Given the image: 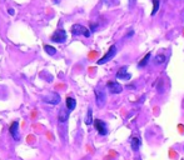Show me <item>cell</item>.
Instances as JSON below:
<instances>
[{"label": "cell", "instance_id": "8", "mask_svg": "<svg viewBox=\"0 0 184 160\" xmlns=\"http://www.w3.org/2000/svg\"><path fill=\"white\" fill-rule=\"evenodd\" d=\"M9 133H10V135L13 137V139L14 140H20V133H19V121H13L11 124H10V128H9Z\"/></svg>", "mask_w": 184, "mask_h": 160}, {"label": "cell", "instance_id": "13", "mask_svg": "<svg viewBox=\"0 0 184 160\" xmlns=\"http://www.w3.org/2000/svg\"><path fill=\"white\" fill-rule=\"evenodd\" d=\"M165 59H167V56H165L164 54H158V55L154 58V64H155V65L164 64V63H165Z\"/></svg>", "mask_w": 184, "mask_h": 160}, {"label": "cell", "instance_id": "15", "mask_svg": "<svg viewBox=\"0 0 184 160\" xmlns=\"http://www.w3.org/2000/svg\"><path fill=\"white\" fill-rule=\"evenodd\" d=\"M139 147H140V140H139L138 138H133V139H132V149H133L134 152H137V150L139 149Z\"/></svg>", "mask_w": 184, "mask_h": 160}, {"label": "cell", "instance_id": "1", "mask_svg": "<svg viewBox=\"0 0 184 160\" xmlns=\"http://www.w3.org/2000/svg\"><path fill=\"white\" fill-rule=\"evenodd\" d=\"M70 30H72V34L74 36H79V35H84L85 38L90 36V29H88V28H85L80 24H74Z\"/></svg>", "mask_w": 184, "mask_h": 160}, {"label": "cell", "instance_id": "20", "mask_svg": "<svg viewBox=\"0 0 184 160\" xmlns=\"http://www.w3.org/2000/svg\"><path fill=\"white\" fill-rule=\"evenodd\" d=\"M83 160H87V158H85V159H83Z\"/></svg>", "mask_w": 184, "mask_h": 160}, {"label": "cell", "instance_id": "14", "mask_svg": "<svg viewBox=\"0 0 184 160\" xmlns=\"http://www.w3.org/2000/svg\"><path fill=\"white\" fill-rule=\"evenodd\" d=\"M85 124L87 125L94 124V120H93V110L90 108L88 109V113H87V116H85Z\"/></svg>", "mask_w": 184, "mask_h": 160}, {"label": "cell", "instance_id": "3", "mask_svg": "<svg viewBox=\"0 0 184 160\" xmlns=\"http://www.w3.org/2000/svg\"><path fill=\"white\" fill-rule=\"evenodd\" d=\"M94 94H95V103H96V105H98L99 108L104 106L105 100H106L105 91H104V90H101V89H99V88H96V89L94 90Z\"/></svg>", "mask_w": 184, "mask_h": 160}, {"label": "cell", "instance_id": "7", "mask_svg": "<svg viewBox=\"0 0 184 160\" xmlns=\"http://www.w3.org/2000/svg\"><path fill=\"white\" fill-rule=\"evenodd\" d=\"M106 88H108V90H109L111 94H119V93L123 91V86H122L118 81H114V80L108 81Z\"/></svg>", "mask_w": 184, "mask_h": 160}, {"label": "cell", "instance_id": "11", "mask_svg": "<svg viewBox=\"0 0 184 160\" xmlns=\"http://www.w3.org/2000/svg\"><path fill=\"white\" fill-rule=\"evenodd\" d=\"M65 104H67L68 110L72 111V110H74L75 106H77V100H75L74 98H72V96H68V98L65 99Z\"/></svg>", "mask_w": 184, "mask_h": 160}, {"label": "cell", "instance_id": "17", "mask_svg": "<svg viewBox=\"0 0 184 160\" xmlns=\"http://www.w3.org/2000/svg\"><path fill=\"white\" fill-rule=\"evenodd\" d=\"M158 9H159V0H153V10H152L150 15H152V16L155 15L157 11H158Z\"/></svg>", "mask_w": 184, "mask_h": 160}, {"label": "cell", "instance_id": "9", "mask_svg": "<svg viewBox=\"0 0 184 160\" xmlns=\"http://www.w3.org/2000/svg\"><path fill=\"white\" fill-rule=\"evenodd\" d=\"M116 78L120 79V80H130L132 74L128 73V68H127V66H123V68H120V69L118 70V73H116Z\"/></svg>", "mask_w": 184, "mask_h": 160}, {"label": "cell", "instance_id": "2", "mask_svg": "<svg viewBox=\"0 0 184 160\" xmlns=\"http://www.w3.org/2000/svg\"><path fill=\"white\" fill-rule=\"evenodd\" d=\"M115 54H116V46H115V45H111V46L109 48V50L106 51V54H105L103 58H100V59L96 61V64H98V65L105 64L106 61H109L110 59H113V58L115 56Z\"/></svg>", "mask_w": 184, "mask_h": 160}, {"label": "cell", "instance_id": "10", "mask_svg": "<svg viewBox=\"0 0 184 160\" xmlns=\"http://www.w3.org/2000/svg\"><path fill=\"white\" fill-rule=\"evenodd\" d=\"M69 119V110L67 109H62L58 114V120L60 123H67V120Z\"/></svg>", "mask_w": 184, "mask_h": 160}, {"label": "cell", "instance_id": "4", "mask_svg": "<svg viewBox=\"0 0 184 160\" xmlns=\"http://www.w3.org/2000/svg\"><path fill=\"white\" fill-rule=\"evenodd\" d=\"M67 40V31L64 29H59L57 31H54V34L51 35V41L53 43H64Z\"/></svg>", "mask_w": 184, "mask_h": 160}, {"label": "cell", "instance_id": "5", "mask_svg": "<svg viewBox=\"0 0 184 160\" xmlns=\"http://www.w3.org/2000/svg\"><path fill=\"white\" fill-rule=\"evenodd\" d=\"M94 126H95V129L98 130V133L100 134V135H106L108 134V125H106V123L105 121H103V120H100V119H95L94 120Z\"/></svg>", "mask_w": 184, "mask_h": 160}, {"label": "cell", "instance_id": "16", "mask_svg": "<svg viewBox=\"0 0 184 160\" xmlns=\"http://www.w3.org/2000/svg\"><path fill=\"white\" fill-rule=\"evenodd\" d=\"M44 50H45L49 55H55V54H57V49L53 48L51 45H45V46H44Z\"/></svg>", "mask_w": 184, "mask_h": 160}, {"label": "cell", "instance_id": "19", "mask_svg": "<svg viewBox=\"0 0 184 160\" xmlns=\"http://www.w3.org/2000/svg\"><path fill=\"white\" fill-rule=\"evenodd\" d=\"M133 35H134V30H133V29H130V30L127 33V35H125V36H127V38H130V36H133Z\"/></svg>", "mask_w": 184, "mask_h": 160}, {"label": "cell", "instance_id": "18", "mask_svg": "<svg viewBox=\"0 0 184 160\" xmlns=\"http://www.w3.org/2000/svg\"><path fill=\"white\" fill-rule=\"evenodd\" d=\"M98 29V24H95V23H92L90 24V31H95Z\"/></svg>", "mask_w": 184, "mask_h": 160}, {"label": "cell", "instance_id": "12", "mask_svg": "<svg viewBox=\"0 0 184 160\" xmlns=\"http://www.w3.org/2000/svg\"><path fill=\"white\" fill-rule=\"evenodd\" d=\"M150 56H152V53H147L145 56L138 63V68H144V66H147V64H148L149 60H150Z\"/></svg>", "mask_w": 184, "mask_h": 160}, {"label": "cell", "instance_id": "6", "mask_svg": "<svg viewBox=\"0 0 184 160\" xmlns=\"http://www.w3.org/2000/svg\"><path fill=\"white\" fill-rule=\"evenodd\" d=\"M43 101L48 103V104H51V105H57V104L60 103V95L58 93H50V94H48L43 98Z\"/></svg>", "mask_w": 184, "mask_h": 160}]
</instances>
